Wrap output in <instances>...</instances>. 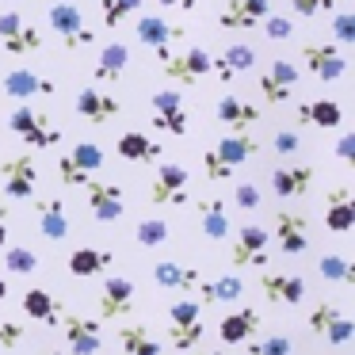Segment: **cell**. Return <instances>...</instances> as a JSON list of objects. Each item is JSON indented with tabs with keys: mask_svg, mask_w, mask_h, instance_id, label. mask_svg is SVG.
I'll list each match as a JSON object with an SVG mask.
<instances>
[{
	"mask_svg": "<svg viewBox=\"0 0 355 355\" xmlns=\"http://www.w3.org/2000/svg\"><path fill=\"white\" fill-rule=\"evenodd\" d=\"M161 8H180V12H195L199 8V0H157Z\"/></svg>",
	"mask_w": 355,
	"mask_h": 355,
	"instance_id": "obj_54",
	"label": "cell"
},
{
	"mask_svg": "<svg viewBox=\"0 0 355 355\" xmlns=\"http://www.w3.org/2000/svg\"><path fill=\"white\" fill-rule=\"evenodd\" d=\"M24 313L31 317V321H42V324H58L62 321L65 309L58 306V298L50 291H42V286H31V291L24 294Z\"/></svg>",
	"mask_w": 355,
	"mask_h": 355,
	"instance_id": "obj_34",
	"label": "cell"
},
{
	"mask_svg": "<svg viewBox=\"0 0 355 355\" xmlns=\"http://www.w3.org/2000/svg\"><path fill=\"white\" fill-rule=\"evenodd\" d=\"M263 202V191L256 184H237L233 187V207L237 210H256Z\"/></svg>",
	"mask_w": 355,
	"mask_h": 355,
	"instance_id": "obj_47",
	"label": "cell"
},
{
	"mask_svg": "<svg viewBox=\"0 0 355 355\" xmlns=\"http://www.w3.org/2000/svg\"><path fill=\"white\" fill-rule=\"evenodd\" d=\"M161 73L172 85H195L210 73V54L202 46H191L184 54H164L161 58Z\"/></svg>",
	"mask_w": 355,
	"mask_h": 355,
	"instance_id": "obj_14",
	"label": "cell"
},
{
	"mask_svg": "<svg viewBox=\"0 0 355 355\" xmlns=\"http://www.w3.org/2000/svg\"><path fill=\"white\" fill-rule=\"evenodd\" d=\"M268 237L271 233L263 225H252V222L241 225L230 248V263L233 268H263L268 263Z\"/></svg>",
	"mask_w": 355,
	"mask_h": 355,
	"instance_id": "obj_12",
	"label": "cell"
},
{
	"mask_svg": "<svg viewBox=\"0 0 355 355\" xmlns=\"http://www.w3.org/2000/svg\"><path fill=\"white\" fill-rule=\"evenodd\" d=\"M8 126H12V134H16L19 141H27L31 149H54L58 141H62V130L50 123V115L39 107H31V103H19L8 115Z\"/></svg>",
	"mask_w": 355,
	"mask_h": 355,
	"instance_id": "obj_2",
	"label": "cell"
},
{
	"mask_svg": "<svg viewBox=\"0 0 355 355\" xmlns=\"http://www.w3.org/2000/svg\"><path fill=\"white\" fill-rule=\"evenodd\" d=\"M168 237H172V225L164 222V218H141L138 230H134V241H138L141 248H161Z\"/></svg>",
	"mask_w": 355,
	"mask_h": 355,
	"instance_id": "obj_37",
	"label": "cell"
},
{
	"mask_svg": "<svg viewBox=\"0 0 355 355\" xmlns=\"http://www.w3.org/2000/svg\"><path fill=\"white\" fill-rule=\"evenodd\" d=\"M214 115H218V123L230 126V130H252V126H260V107L241 100V96H222Z\"/></svg>",
	"mask_w": 355,
	"mask_h": 355,
	"instance_id": "obj_26",
	"label": "cell"
},
{
	"mask_svg": "<svg viewBox=\"0 0 355 355\" xmlns=\"http://www.w3.org/2000/svg\"><path fill=\"white\" fill-rule=\"evenodd\" d=\"M115 153L123 157V161H130V164H153L157 157L164 153V149H161V141H153L149 134H141V130H126V134H119Z\"/></svg>",
	"mask_w": 355,
	"mask_h": 355,
	"instance_id": "obj_28",
	"label": "cell"
},
{
	"mask_svg": "<svg viewBox=\"0 0 355 355\" xmlns=\"http://www.w3.org/2000/svg\"><path fill=\"white\" fill-rule=\"evenodd\" d=\"M0 355H4V352H0Z\"/></svg>",
	"mask_w": 355,
	"mask_h": 355,
	"instance_id": "obj_59",
	"label": "cell"
},
{
	"mask_svg": "<svg viewBox=\"0 0 355 355\" xmlns=\"http://www.w3.org/2000/svg\"><path fill=\"white\" fill-rule=\"evenodd\" d=\"M119 344L126 355H161V340L153 336L149 324H123L119 329Z\"/></svg>",
	"mask_w": 355,
	"mask_h": 355,
	"instance_id": "obj_35",
	"label": "cell"
},
{
	"mask_svg": "<svg viewBox=\"0 0 355 355\" xmlns=\"http://www.w3.org/2000/svg\"><path fill=\"white\" fill-rule=\"evenodd\" d=\"M260 92H263V103H271V107H279V103H286L294 96V85H298V65L286 62V58H279V62H271L268 69L260 73Z\"/></svg>",
	"mask_w": 355,
	"mask_h": 355,
	"instance_id": "obj_15",
	"label": "cell"
},
{
	"mask_svg": "<svg viewBox=\"0 0 355 355\" xmlns=\"http://www.w3.org/2000/svg\"><path fill=\"white\" fill-rule=\"evenodd\" d=\"M4 268H8L12 275H31V271L39 268V256H35L31 248H24V245L4 248Z\"/></svg>",
	"mask_w": 355,
	"mask_h": 355,
	"instance_id": "obj_41",
	"label": "cell"
},
{
	"mask_svg": "<svg viewBox=\"0 0 355 355\" xmlns=\"http://www.w3.org/2000/svg\"><path fill=\"white\" fill-rule=\"evenodd\" d=\"M199 355H225V352H199Z\"/></svg>",
	"mask_w": 355,
	"mask_h": 355,
	"instance_id": "obj_58",
	"label": "cell"
},
{
	"mask_svg": "<svg viewBox=\"0 0 355 355\" xmlns=\"http://www.w3.org/2000/svg\"><path fill=\"white\" fill-rule=\"evenodd\" d=\"M50 31L62 39V46L69 50V54L92 46V39H96V35L85 27L80 8H77V4H65V0H62V4H50Z\"/></svg>",
	"mask_w": 355,
	"mask_h": 355,
	"instance_id": "obj_5",
	"label": "cell"
},
{
	"mask_svg": "<svg viewBox=\"0 0 355 355\" xmlns=\"http://www.w3.org/2000/svg\"><path fill=\"white\" fill-rule=\"evenodd\" d=\"M202 271L199 268H187V263H176V260H157L153 263V283L161 291H176V294H195Z\"/></svg>",
	"mask_w": 355,
	"mask_h": 355,
	"instance_id": "obj_23",
	"label": "cell"
},
{
	"mask_svg": "<svg viewBox=\"0 0 355 355\" xmlns=\"http://www.w3.org/2000/svg\"><path fill=\"white\" fill-rule=\"evenodd\" d=\"M199 230L210 241H222L230 233V207H225V199H202L199 202Z\"/></svg>",
	"mask_w": 355,
	"mask_h": 355,
	"instance_id": "obj_33",
	"label": "cell"
},
{
	"mask_svg": "<svg viewBox=\"0 0 355 355\" xmlns=\"http://www.w3.org/2000/svg\"><path fill=\"white\" fill-rule=\"evenodd\" d=\"M77 115L85 119V123H92V126H103V123H111V119L123 111V103L115 100V96H107V92H100V88H80L77 92Z\"/></svg>",
	"mask_w": 355,
	"mask_h": 355,
	"instance_id": "obj_22",
	"label": "cell"
},
{
	"mask_svg": "<svg viewBox=\"0 0 355 355\" xmlns=\"http://www.w3.org/2000/svg\"><path fill=\"white\" fill-rule=\"evenodd\" d=\"M8 245V207L0 202V248Z\"/></svg>",
	"mask_w": 355,
	"mask_h": 355,
	"instance_id": "obj_55",
	"label": "cell"
},
{
	"mask_svg": "<svg viewBox=\"0 0 355 355\" xmlns=\"http://www.w3.org/2000/svg\"><path fill=\"white\" fill-rule=\"evenodd\" d=\"M103 164H107V157H103V149L96 141H77L65 157H58V180L65 187H85Z\"/></svg>",
	"mask_w": 355,
	"mask_h": 355,
	"instance_id": "obj_4",
	"label": "cell"
},
{
	"mask_svg": "<svg viewBox=\"0 0 355 355\" xmlns=\"http://www.w3.org/2000/svg\"><path fill=\"white\" fill-rule=\"evenodd\" d=\"M324 225L332 233H347L355 225V195L347 187H329V195H324Z\"/></svg>",
	"mask_w": 355,
	"mask_h": 355,
	"instance_id": "obj_27",
	"label": "cell"
},
{
	"mask_svg": "<svg viewBox=\"0 0 355 355\" xmlns=\"http://www.w3.org/2000/svg\"><path fill=\"white\" fill-rule=\"evenodd\" d=\"M0 187L8 199H31L39 187V164L31 153H16L8 161H0Z\"/></svg>",
	"mask_w": 355,
	"mask_h": 355,
	"instance_id": "obj_6",
	"label": "cell"
},
{
	"mask_svg": "<svg viewBox=\"0 0 355 355\" xmlns=\"http://www.w3.org/2000/svg\"><path fill=\"white\" fill-rule=\"evenodd\" d=\"M332 42L336 46H352L355 42V16L352 12H332Z\"/></svg>",
	"mask_w": 355,
	"mask_h": 355,
	"instance_id": "obj_45",
	"label": "cell"
},
{
	"mask_svg": "<svg viewBox=\"0 0 355 355\" xmlns=\"http://www.w3.org/2000/svg\"><path fill=\"white\" fill-rule=\"evenodd\" d=\"M35 355H62V352H58V347H39Z\"/></svg>",
	"mask_w": 355,
	"mask_h": 355,
	"instance_id": "obj_56",
	"label": "cell"
},
{
	"mask_svg": "<svg viewBox=\"0 0 355 355\" xmlns=\"http://www.w3.org/2000/svg\"><path fill=\"white\" fill-rule=\"evenodd\" d=\"M336 317H340V306H336L332 298H321L313 309H309V321H306V324H309V332H313V336H321V332L329 329Z\"/></svg>",
	"mask_w": 355,
	"mask_h": 355,
	"instance_id": "obj_42",
	"label": "cell"
},
{
	"mask_svg": "<svg viewBox=\"0 0 355 355\" xmlns=\"http://www.w3.org/2000/svg\"><path fill=\"white\" fill-rule=\"evenodd\" d=\"M302 65L324 85H332V80H340L347 73V58L340 54L336 42H306L302 46Z\"/></svg>",
	"mask_w": 355,
	"mask_h": 355,
	"instance_id": "obj_10",
	"label": "cell"
},
{
	"mask_svg": "<svg viewBox=\"0 0 355 355\" xmlns=\"http://www.w3.org/2000/svg\"><path fill=\"white\" fill-rule=\"evenodd\" d=\"M134 298H138L134 279H126V275L103 279L100 298H96V306H100V321H123V317H130L134 313Z\"/></svg>",
	"mask_w": 355,
	"mask_h": 355,
	"instance_id": "obj_7",
	"label": "cell"
},
{
	"mask_svg": "<svg viewBox=\"0 0 355 355\" xmlns=\"http://www.w3.org/2000/svg\"><path fill=\"white\" fill-rule=\"evenodd\" d=\"M153 126L164 134H176V138H184L187 134V111L176 107V111H153Z\"/></svg>",
	"mask_w": 355,
	"mask_h": 355,
	"instance_id": "obj_43",
	"label": "cell"
},
{
	"mask_svg": "<svg viewBox=\"0 0 355 355\" xmlns=\"http://www.w3.org/2000/svg\"><path fill=\"white\" fill-rule=\"evenodd\" d=\"M115 263V256L107 252V248H96V245H80L69 252V275L77 279H96L103 275V271Z\"/></svg>",
	"mask_w": 355,
	"mask_h": 355,
	"instance_id": "obj_30",
	"label": "cell"
},
{
	"mask_svg": "<svg viewBox=\"0 0 355 355\" xmlns=\"http://www.w3.org/2000/svg\"><path fill=\"white\" fill-rule=\"evenodd\" d=\"M62 332H65V347L73 355H96L103 347V324L96 317H80V313H62Z\"/></svg>",
	"mask_w": 355,
	"mask_h": 355,
	"instance_id": "obj_9",
	"label": "cell"
},
{
	"mask_svg": "<svg viewBox=\"0 0 355 355\" xmlns=\"http://www.w3.org/2000/svg\"><path fill=\"white\" fill-rule=\"evenodd\" d=\"M336 153H340V161H344V164L355 161V134H344V138L336 141Z\"/></svg>",
	"mask_w": 355,
	"mask_h": 355,
	"instance_id": "obj_53",
	"label": "cell"
},
{
	"mask_svg": "<svg viewBox=\"0 0 355 355\" xmlns=\"http://www.w3.org/2000/svg\"><path fill=\"white\" fill-rule=\"evenodd\" d=\"M271 149H275L279 157H294L302 149V138L298 130H291V126H283V130H275V138H271Z\"/></svg>",
	"mask_w": 355,
	"mask_h": 355,
	"instance_id": "obj_48",
	"label": "cell"
},
{
	"mask_svg": "<svg viewBox=\"0 0 355 355\" xmlns=\"http://www.w3.org/2000/svg\"><path fill=\"white\" fill-rule=\"evenodd\" d=\"M260 27H263V39H271V42H286V39H294V19L291 16H263L260 19Z\"/></svg>",
	"mask_w": 355,
	"mask_h": 355,
	"instance_id": "obj_44",
	"label": "cell"
},
{
	"mask_svg": "<svg viewBox=\"0 0 355 355\" xmlns=\"http://www.w3.org/2000/svg\"><path fill=\"white\" fill-rule=\"evenodd\" d=\"M19 340H24V324L4 321V317H0V352H12V347H19Z\"/></svg>",
	"mask_w": 355,
	"mask_h": 355,
	"instance_id": "obj_50",
	"label": "cell"
},
{
	"mask_svg": "<svg viewBox=\"0 0 355 355\" xmlns=\"http://www.w3.org/2000/svg\"><path fill=\"white\" fill-rule=\"evenodd\" d=\"M309 187H313V164H279V168H271L275 199H302Z\"/></svg>",
	"mask_w": 355,
	"mask_h": 355,
	"instance_id": "obj_20",
	"label": "cell"
},
{
	"mask_svg": "<svg viewBox=\"0 0 355 355\" xmlns=\"http://www.w3.org/2000/svg\"><path fill=\"white\" fill-rule=\"evenodd\" d=\"M256 153H260V138L252 130H230L214 149L202 153V172H207L210 184H222V180L233 176V168L248 164Z\"/></svg>",
	"mask_w": 355,
	"mask_h": 355,
	"instance_id": "obj_1",
	"label": "cell"
},
{
	"mask_svg": "<svg viewBox=\"0 0 355 355\" xmlns=\"http://www.w3.org/2000/svg\"><path fill=\"white\" fill-rule=\"evenodd\" d=\"M141 12V0H100V19L107 31H119L130 16Z\"/></svg>",
	"mask_w": 355,
	"mask_h": 355,
	"instance_id": "obj_36",
	"label": "cell"
},
{
	"mask_svg": "<svg viewBox=\"0 0 355 355\" xmlns=\"http://www.w3.org/2000/svg\"><path fill=\"white\" fill-rule=\"evenodd\" d=\"M256 329H260V309L245 306V309H233V313H225L218 321V340L225 347H237V344H248L256 336Z\"/></svg>",
	"mask_w": 355,
	"mask_h": 355,
	"instance_id": "obj_21",
	"label": "cell"
},
{
	"mask_svg": "<svg viewBox=\"0 0 355 355\" xmlns=\"http://www.w3.org/2000/svg\"><path fill=\"white\" fill-rule=\"evenodd\" d=\"M275 241L283 256H302L309 248V222L298 210H279L275 214Z\"/></svg>",
	"mask_w": 355,
	"mask_h": 355,
	"instance_id": "obj_19",
	"label": "cell"
},
{
	"mask_svg": "<svg viewBox=\"0 0 355 355\" xmlns=\"http://www.w3.org/2000/svg\"><path fill=\"white\" fill-rule=\"evenodd\" d=\"M0 42H4V50H8L12 58H24V54L42 50V35H39V27H31V24H24L16 35H8V39H0Z\"/></svg>",
	"mask_w": 355,
	"mask_h": 355,
	"instance_id": "obj_38",
	"label": "cell"
},
{
	"mask_svg": "<svg viewBox=\"0 0 355 355\" xmlns=\"http://www.w3.org/2000/svg\"><path fill=\"white\" fill-rule=\"evenodd\" d=\"M252 65H256V50L245 46V42H233V46H225L218 58H210V73H214L222 85H230L237 73L252 69Z\"/></svg>",
	"mask_w": 355,
	"mask_h": 355,
	"instance_id": "obj_25",
	"label": "cell"
},
{
	"mask_svg": "<svg viewBox=\"0 0 355 355\" xmlns=\"http://www.w3.org/2000/svg\"><path fill=\"white\" fill-rule=\"evenodd\" d=\"M85 199H88L92 218H96V222H103V225L119 222V218H123V210H126L123 187H119V184H107V180H96V176L85 184Z\"/></svg>",
	"mask_w": 355,
	"mask_h": 355,
	"instance_id": "obj_11",
	"label": "cell"
},
{
	"mask_svg": "<svg viewBox=\"0 0 355 355\" xmlns=\"http://www.w3.org/2000/svg\"><path fill=\"white\" fill-rule=\"evenodd\" d=\"M321 336H324V340H329V344H332V347H344V344H347V340H352V336H355V321H352V317H344V313H340V317H336V321H332V324H329V329H324V332H321Z\"/></svg>",
	"mask_w": 355,
	"mask_h": 355,
	"instance_id": "obj_46",
	"label": "cell"
},
{
	"mask_svg": "<svg viewBox=\"0 0 355 355\" xmlns=\"http://www.w3.org/2000/svg\"><path fill=\"white\" fill-rule=\"evenodd\" d=\"M134 35L141 39V46H149L157 54V62H161L164 54H172V42L184 39V27L168 24L164 16H138V24H134Z\"/></svg>",
	"mask_w": 355,
	"mask_h": 355,
	"instance_id": "obj_16",
	"label": "cell"
},
{
	"mask_svg": "<svg viewBox=\"0 0 355 355\" xmlns=\"http://www.w3.org/2000/svg\"><path fill=\"white\" fill-rule=\"evenodd\" d=\"M19 27H24V16H19L16 8H8V12H0V39H8V35H16Z\"/></svg>",
	"mask_w": 355,
	"mask_h": 355,
	"instance_id": "obj_52",
	"label": "cell"
},
{
	"mask_svg": "<svg viewBox=\"0 0 355 355\" xmlns=\"http://www.w3.org/2000/svg\"><path fill=\"white\" fill-rule=\"evenodd\" d=\"M268 12L271 0H225L222 12H218V27L222 31H256Z\"/></svg>",
	"mask_w": 355,
	"mask_h": 355,
	"instance_id": "obj_17",
	"label": "cell"
},
{
	"mask_svg": "<svg viewBox=\"0 0 355 355\" xmlns=\"http://www.w3.org/2000/svg\"><path fill=\"white\" fill-rule=\"evenodd\" d=\"M291 8H294V16L313 19L321 12H336V0H291Z\"/></svg>",
	"mask_w": 355,
	"mask_h": 355,
	"instance_id": "obj_49",
	"label": "cell"
},
{
	"mask_svg": "<svg viewBox=\"0 0 355 355\" xmlns=\"http://www.w3.org/2000/svg\"><path fill=\"white\" fill-rule=\"evenodd\" d=\"M317 271H321V279H329V283H352L355 279V268L336 252H324L321 260H317Z\"/></svg>",
	"mask_w": 355,
	"mask_h": 355,
	"instance_id": "obj_40",
	"label": "cell"
},
{
	"mask_svg": "<svg viewBox=\"0 0 355 355\" xmlns=\"http://www.w3.org/2000/svg\"><path fill=\"white\" fill-rule=\"evenodd\" d=\"M245 355H294V340L286 332H271L263 340H248V352Z\"/></svg>",
	"mask_w": 355,
	"mask_h": 355,
	"instance_id": "obj_39",
	"label": "cell"
},
{
	"mask_svg": "<svg viewBox=\"0 0 355 355\" xmlns=\"http://www.w3.org/2000/svg\"><path fill=\"white\" fill-rule=\"evenodd\" d=\"M149 103H153V111H176V107H184V96L176 88H161Z\"/></svg>",
	"mask_w": 355,
	"mask_h": 355,
	"instance_id": "obj_51",
	"label": "cell"
},
{
	"mask_svg": "<svg viewBox=\"0 0 355 355\" xmlns=\"http://www.w3.org/2000/svg\"><path fill=\"white\" fill-rule=\"evenodd\" d=\"M260 294L271 306H298L306 298V279L291 271H263L260 275Z\"/></svg>",
	"mask_w": 355,
	"mask_h": 355,
	"instance_id": "obj_18",
	"label": "cell"
},
{
	"mask_svg": "<svg viewBox=\"0 0 355 355\" xmlns=\"http://www.w3.org/2000/svg\"><path fill=\"white\" fill-rule=\"evenodd\" d=\"M168 340L176 352H199L202 344V306L195 298H176L168 306Z\"/></svg>",
	"mask_w": 355,
	"mask_h": 355,
	"instance_id": "obj_3",
	"label": "cell"
},
{
	"mask_svg": "<svg viewBox=\"0 0 355 355\" xmlns=\"http://www.w3.org/2000/svg\"><path fill=\"white\" fill-rule=\"evenodd\" d=\"M35 218H39V233L46 241H65L69 237V214H65L62 199H39L35 202Z\"/></svg>",
	"mask_w": 355,
	"mask_h": 355,
	"instance_id": "obj_29",
	"label": "cell"
},
{
	"mask_svg": "<svg viewBox=\"0 0 355 355\" xmlns=\"http://www.w3.org/2000/svg\"><path fill=\"white\" fill-rule=\"evenodd\" d=\"M187 168L176 161H164L161 168H157L153 184H149V202L153 207H184L187 202Z\"/></svg>",
	"mask_w": 355,
	"mask_h": 355,
	"instance_id": "obj_8",
	"label": "cell"
},
{
	"mask_svg": "<svg viewBox=\"0 0 355 355\" xmlns=\"http://www.w3.org/2000/svg\"><path fill=\"white\" fill-rule=\"evenodd\" d=\"M126 65H130V50H126L123 42H107V46L100 50V58H96L92 77L100 80V85H119L123 73H126Z\"/></svg>",
	"mask_w": 355,
	"mask_h": 355,
	"instance_id": "obj_31",
	"label": "cell"
},
{
	"mask_svg": "<svg viewBox=\"0 0 355 355\" xmlns=\"http://www.w3.org/2000/svg\"><path fill=\"white\" fill-rule=\"evenodd\" d=\"M195 294L202 298V306H210V302H237L245 294V283L230 271V275H218V279H199Z\"/></svg>",
	"mask_w": 355,
	"mask_h": 355,
	"instance_id": "obj_32",
	"label": "cell"
},
{
	"mask_svg": "<svg viewBox=\"0 0 355 355\" xmlns=\"http://www.w3.org/2000/svg\"><path fill=\"white\" fill-rule=\"evenodd\" d=\"M58 92V85L42 73H35L31 65H16V69L4 73V96L27 103V100H50Z\"/></svg>",
	"mask_w": 355,
	"mask_h": 355,
	"instance_id": "obj_13",
	"label": "cell"
},
{
	"mask_svg": "<svg viewBox=\"0 0 355 355\" xmlns=\"http://www.w3.org/2000/svg\"><path fill=\"white\" fill-rule=\"evenodd\" d=\"M4 294H8V283H4V275H0V302H4Z\"/></svg>",
	"mask_w": 355,
	"mask_h": 355,
	"instance_id": "obj_57",
	"label": "cell"
},
{
	"mask_svg": "<svg viewBox=\"0 0 355 355\" xmlns=\"http://www.w3.org/2000/svg\"><path fill=\"white\" fill-rule=\"evenodd\" d=\"M294 123L298 126H317V130H336L344 123V111H340L336 100H306L294 107Z\"/></svg>",
	"mask_w": 355,
	"mask_h": 355,
	"instance_id": "obj_24",
	"label": "cell"
}]
</instances>
